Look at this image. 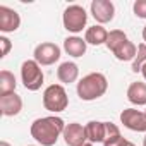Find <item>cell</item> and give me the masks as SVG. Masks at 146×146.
<instances>
[{
    "label": "cell",
    "instance_id": "6da1fadb",
    "mask_svg": "<svg viewBox=\"0 0 146 146\" xmlns=\"http://www.w3.org/2000/svg\"><path fill=\"white\" fill-rule=\"evenodd\" d=\"M65 122L57 117V115H48V117H40L31 124V137L40 143L41 146H53L58 137L64 134Z\"/></svg>",
    "mask_w": 146,
    "mask_h": 146
},
{
    "label": "cell",
    "instance_id": "7a4b0ae2",
    "mask_svg": "<svg viewBox=\"0 0 146 146\" xmlns=\"http://www.w3.org/2000/svg\"><path fill=\"white\" fill-rule=\"evenodd\" d=\"M107 90H108V81L102 72H90L83 79H79V83L76 86L78 96L83 102L98 100L107 93Z\"/></svg>",
    "mask_w": 146,
    "mask_h": 146
},
{
    "label": "cell",
    "instance_id": "3957f363",
    "mask_svg": "<svg viewBox=\"0 0 146 146\" xmlns=\"http://www.w3.org/2000/svg\"><path fill=\"white\" fill-rule=\"evenodd\" d=\"M43 107L52 113L64 112L69 107V96H67L65 88L62 84L46 86V90L43 91Z\"/></svg>",
    "mask_w": 146,
    "mask_h": 146
},
{
    "label": "cell",
    "instance_id": "277c9868",
    "mask_svg": "<svg viewBox=\"0 0 146 146\" xmlns=\"http://www.w3.org/2000/svg\"><path fill=\"white\" fill-rule=\"evenodd\" d=\"M21 81L24 84L26 90L29 91H38L45 81V74H43V69L41 65L35 60V58H29V60H24L23 65H21Z\"/></svg>",
    "mask_w": 146,
    "mask_h": 146
},
{
    "label": "cell",
    "instance_id": "5b68a950",
    "mask_svg": "<svg viewBox=\"0 0 146 146\" xmlns=\"http://www.w3.org/2000/svg\"><path fill=\"white\" fill-rule=\"evenodd\" d=\"M86 23H88V12L84 11V7H81L78 4L69 5L62 14L64 28L74 36H78V33H81L86 28Z\"/></svg>",
    "mask_w": 146,
    "mask_h": 146
},
{
    "label": "cell",
    "instance_id": "8992f818",
    "mask_svg": "<svg viewBox=\"0 0 146 146\" xmlns=\"http://www.w3.org/2000/svg\"><path fill=\"white\" fill-rule=\"evenodd\" d=\"M35 60L40 65H53L60 58V46L52 41H43L35 48Z\"/></svg>",
    "mask_w": 146,
    "mask_h": 146
},
{
    "label": "cell",
    "instance_id": "52a82bcc",
    "mask_svg": "<svg viewBox=\"0 0 146 146\" xmlns=\"http://www.w3.org/2000/svg\"><path fill=\"white\" fill-rule=\"evenodd\" d=\"M90 11L95 21L102 26L107 23H112L115 17V5L110 0H93L90 5Z\"/></svg>",
    "mask_w": 146,
    "mask_h": 146
},
{
    "label": "cell",
    "instance_id": "ba28073f",
    "mask_svg": "<svg viewBox=\"0 0 146 146\" xmlns=\"http://www.w3.org/2000/svg\"><path fill=\"white\" fill-rule=\"evenodd\" d=\"M120 122L124 127L134 132H146V113L136 108H125L120 112Z\"/></svg>",
    "mask_w": 146,
    "mask_h": 146
},
{
    "label": "cell",
    "instance_id": "9c48e42d",
    "mask_svg": "<svg viewBox=\"0 0 146 146\" xmlns=\"http://www.w3.org/2000/svg\"><path fill=\"white\" fill-rule=\"evenodd\" d=\"M62 137H64V141H65L67 146H81V144H84L88 141L86 129L79 122H70V124H67L65 129H64Z\"/></svg>",
    "mask_w": 146,
    "mask_h": 146
},
{
    "label": "cell",
    "instance_id": "30bf717a",
    "mask_svg": "<svg viewBox=\"0 0 146 146\" xmlns=\"http://www.w3.org/2000/svg\"><path fill=\"white\" fill-rule=\"evenodd\" d=\"M21 26V16L7 7V5H0V31L2 33H14Z\"/></svg>",
    "mask_w": 146,
    "mask_h": 146
},
{
    "label": "cell",
    "instance_id": "8fae6325",
    "mask_svg": "<svg viewBox=\"0 0 146 146\" xmlns=\"http://www.w3.org/2000/svg\"><path fill=\"white\" fill-rule=\"evenodd\" d=\"M23 110V98L17 93H9L0 96V112L4 117H16Z\"/></svg>",
    "mask_w": 146,
    "mask_h": 146
},
{
    "label": "cell",
    "instance_id": "7c38bea8",
    "mask_svg": "<svg viewBox=\"0 0 146 146\" xmlns=\"http://www.w3.org/2000/svg\"><path fill=\"white\" fill-rule=\"evenodd\" d=\"M57 78L60 83L64 84H70V83H76L78 78H79V67L76 62H62L57 69Z\"/></svg>",
    "mask_w": 146,
    "mask_h": 146
},
{
    "label": "cell",
    "instance_id": "4fadbf2b",
    "mask_svg": "<svg viewBox=\"0 0 146 146\" xmlns=\"http://www.w3.org/2000/svg\"><path fill=\"white\" fill-rule=\"evenodd\" d=\"M86 48H88V43L84 38L81 36H67L64 40V50L67 55L74 57V58H79L86 53Z\"/></svg>",
    "mask_w": 146,
    "mask_h": 146
},
{
    "label": "cell",
    "instance_id": "5bb4252c",
    "mask_svg": "<svg viewBox=\"0 0 146 146\" xmlns=\"http://www.w3.org/2000/svg\"><path fill=\"white\" fill-rule=\"evenodd\" d=\"M127 100L129 103L136 105V107H146V83L143 81H134L129 84L127 88Z\"/></svg>",
    "mask_w": 146,
    "mask_h": 146
},
{
    "label": "cell",
    "instance_id": "9a60e30c",
    "mask_svg": "<svg viewBox=\"0 0 146 146\" xmlns=\"http://www.w3.org/2000/svg\"><path fill=\"white\" fill-rule=\"evenodd\" d=\"M107 38H108V31L102 26V24H95V26H90L84 33V40L88 45H105L107 43Z\"/></svg>",
    "mask_w": 146,
    "mask_h": 146
},
{
    "label": "cell",
    "instance_id": "2e32d148",
    "mask_svg": "<svg viewBox=\"0 0 146 146\" xmlns=\"http://www.w3.org/2000/svg\"><path fill=\"white\" fill-rule=\"evenodd\" d=\"M86 137L90 143H105V122L100 120H90L86 125Z\"/></svg>",
    "mask_w": 146,
    "mask_h": 146
},
{
    "label": "cell",
    "instance_id": "e0dca14e",
    "mask_svg": "<svg viewBox=\"0 0 146 146\" xmlns=\"http://www.w3.org/2000/svg\"><path fill=\"white\" fill-rule=\"evenodd\" d=\"M16 86H17V81H16V76L12 72L7 69L0 70V96L9 95V93H16Z\"/></svg>",
    "mask_w": 146,
    "mask_h": 146
},
{
    "label": "cell",
    "instance_id": "ac0fdd59",
    "mask_svg": "<svg viewBox=\"0 0 146 146\" xmlns=\"http://www.w3.org/2000/svg\"><path fill=\"white\" fill-rule=\"evenodd\" d=\"M136 53H137V46H136L131 40L124 41V43H122L115 52H113L115 58H117V60H122V62L134 60V58H136Z\"/></svg>",
    "mask_w": 146,
    "mask_h": 146
},
{
    "label": "cell",
    "instance_id": "d6986e66",
    "mask_svg": "<svg viewBox=\"0 0 146 146\" xmlns=\"http://www.w3.org/2000/svg\"><path fill=\"white\" fill-rule=\"evenodd\" d=\"M129 38H127V35L122 31V29H112V31H108V38H107V43H105V46L113 53L124 41H127Z\"/></svg>",
    "mask_w": 146,
    "mask_h": 146
},
{
    "label": "cell",
    "instance_id": "ffe728a7",
    "mask_svg": "<svg viewBox=\"0 0 146 146\" xmlns=\"http://www.w3.org/2000/svg\"><path fill=\"white\" fill-rule=\"evenodd\" d=\"M144 64H146V43H139L137 45L136 58L132 60V70L134 72H141V67Z\"/></svg>",
    "mask_w": 146,
    "mask_h": 146
},
{
    "label": "cell",
    "instance_id": "44dd1931",
    "mask_svg": "<svg viewBox=\"0 0 146 146\" xmlns=\"http://www.w3.org/2000/svg\"><path fill=\"white\" fill-rule=\"evenodd\" d=\"M119 136H120V129L113 122H105V141L119 137Z\"/></svg>",
    "mask_w": 146,
    "mask_h": 146
},
{
    "label": "cell",
    "instance_id": "7402d4cb",
    "mask_svg": "<svg viewBox=\"0 0 146 146\" xmlns=\"http://www.w3.org/2000/svg\"><path fill=\"white\" fill-rule=\"evenodd\" d=\"M132 11L139 19H146V0H136L132 4Z\"/></svg>",
    "mask_w": 146,
    "mask_h": 146
},
{
    "label": "cell",
    "instance_id": "603a6c76",
    "mask_svg": "<svg viewBox=\"0 0 146 146\" xmlns=\"http://www.w3.org/2000/svg\"><path fill=\"white\" fill-rule=\"evenodd\" d=\"M11 48H12L11 40H9L7 36H0V58L7 57V55H9V52H11Z\"/></svg>",
    "mask_w": 146,
    "mask_h": 146
},
{
    "label": "cell",
    "instance_id": "cb8c5ba5",
    "mask_svg": "<svg viewBox=\"0 0 146 146\" xmlns=\"http://www.w3.org/2000/svg\"><path fill=\"white\" fill-rule=\"evenodd\" d=\"M127 139L125 137H122V136H119V137H113V139H108V141H105L103 143V146H127Z\"/></svg>",
    "mask_w": 146,
    "mask_h": 146
},
{
    "label": "cell",
    "instance_id": "d4e9b609",
    "mask_svg": "<svg viewBox=\"0 0 146 146\" xmlns=\"http://www.w3.org/2000/svg\"><path fill=\"white\" fill-rule=\"evenodd\" d=\"M141 74H143V78L146 79V64H144V65L141 67Z\"/></svg>",
    "mask_w": 146,
    "mask_h": 146
},
{
    "label": "cell",
    "instance_id": "484cf974",
    "mask_svg": "<svg viewBox=\"0 0 146 146\" xmlns=\"http://www.w3.org/2000/svg\"><path fill=\"white\" fill-rule=\"evenodd\" d=\"M143 43H146V26L143 28Z\"/></svg>",
    "mask_w": 146,
    "mask_h": 146
},
{
    "label": "cell",
    "instance_id": "4316f807",
    "mask_svg": "<svg viewBox=\"0 0 146 146\" xmlns=\"http://www.w3.org/2000/svg\"><path fill=\"white\" fill-rule=\"evenodd\" d=\"M0 146H11V143H7V141H0Z\"/></svg>",
    "mask_w": 146,
    "mask_h": 146
},
{
    "label": "cell",
    "instance_id": "83f0119b",
    "mask_svg": "<svg viewBox=\"0 0 146 146\" xmlns=\"http://www.w3.org/2000/svg\"><path fill=\"white\" fill-rule=\"evenodd\" d=\"M81 146H95V144H93V143H90V141H86V143H84V144H81Z\"/></svg>",
    "mask_w": 146,
    "mask_h": 146
},
{
    "label": "cell",
    "instance_id": "f1b7e54d",
    "mask_svg": "<svg viewBox=\"0 0 146 146\" xmlns=\"http://www.w3.org/2000/svg\"><path fill=\"white\" fill-rule=\"evenodd\" d=\"M127 146H136V144H134V143H131V141H129V143H127Z\"/></svg>",
    "mask_w": 146,
    "mask_h": 146
},
{
    "label": "cell",
    "instance_id": "f546056e",
    "mask_svg": "<svg viewBox=\"0 0 146 146\" xmlns=\"http://www.w3.org/2000/svg\"><path fill=\"white\" fill-rule=\"evenodd\" d=\"M143 146H146V136H144V139H143Z\"/></svg>",
    "mask_w": 146,
    "mask_h": 146
},
{
    "label": "cell",
    "instance_id": "4dcf8cb0",
    "mask_svg": "<svg viewBox=\"0 0 146 146\" xmlns=\"http://www.w3.org/2000/svg\"><path fill=\"white\" fill-rule=\"evenodd\" d=\"M144 113H146V110H144Z\"/></svg>",
    "mask_w": 146,
    "mask_h": 146
},
{
    "label": "cell",
    "instance_id": "1f68e13d",
    "mask_svg": "<svg viewBox=\"0 0 146 146\" xmlns=\"http://www.w3.org/2000/svg\"><path fill=\"white\" fill-rule=\"evenodd\" d=\"M31 146H33V144H31Z\"/></svg>",
    "mask_w": 146,
    "mask_h": 146
}]
</instances>
